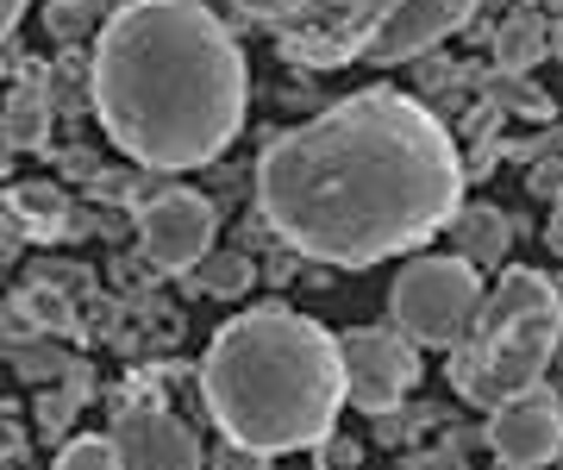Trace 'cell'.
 Returning <instances> with one entry per match:
<instances>
[{
  "mask_svg": "<svg viewBox=\"0 0 563 470\" xmlns=\"http://www.w3.org/2000/svg\"><path fill=\"white\" fill-rule=\"evenodd\" d=\"M151 195V170H95L88 176V201H120V207H139Z\"/></svg>",
  "mask_w": 563,
  "mask_h": 470,
  "instance_id": "obj_19",
  "label": "cell"
},
{
  "mask_svg": "<svg viewBox=\"0 0 563 470\" xmlns=\"http://www.w3.org/2000/svg\"><path fill=\"white\" fill-rule=\"evenodd\" d=\"M483 302V276L463 258H413L388 288V320L407 346H457Z\"/></svg>",
  "mask_w": 563,
  "mask_h": 470,
  "instance_id": "obj_6",
  "label": "cell"
},
{
  "mask_svg": "<svg viewBox=\"0 0 563 470\" xmlns=\"http://www.w3.org/2000/svg\"><path fill=\"white\" fill-rule=\"evenodd\" d=\"M20 251H25V239H20V232H7V226H0V270H7V264H20Z\"/></svg>",
  "mask_w": 563,
  "mask_h": 470,
  "instance_id": "obj_29",
  "label": "cell"
},
{
  "mask_svg": "<svg viewBox=\"0 0 563 470\" xmlns=\"http://www.w3.org/2000/svg\"><path fill=\"white\" fill-rule=\"evenodd\" d=\"M470 446H476V433H444L432 451H420L407 470H470Z\"/></svg>",
  "mask_w": 563,
  "mask_h": 470,
  "instance_id": "obj_22",
  "label": "cell"
},
{
  "mask_svg": "<svg viewBox=\"0 0 563 470\" xmlns=\"http://www.w3.org/2000/svg\"><path fill=\"white\" fill-rule=\"evenodd\" d=\"M483 446L501 458V470H544L563 446V414H558V389H520L488 408V433Z\"/></svg>",
  "mask_w": 563,
  "mask_h": 470,
  "instance_id": "obj_9",
  "label": "cell"
},
{
  "mask_svg": "<svg viewBox=\"0 0 563 470\" xmlns=\"http://www.w3.org/2000/svg\"><path fill=\"white\" fill-rule=\"evenodd\" d=\"M25 458V433H20V420L0 408V464H20Z\"/></svg>",
  "mask_w": 563,
  "mask_h": 470,
  "instance_id": "obj_26",
  "label": "cell"
},
{
  "mask_svg": "<svg viewBox=\"0 0 563 470\" xmlns=\"http://www.w3.org/2000/svg\"><path fill=\"white\" fill-rule=\"evenodd\" d=\"M257 283V264H251V251H201V264H195V288H207L213 302H239L244 288Z\"/></svg>",
  "mask_w": 563,
  "mask_h": 470,
  "instance_id": "obj_17",
  "label": "cell"
},
{
  "mask_svg": "<svg viewBox=\"0 0 563 470\" xmlns=\"http://www.w3.org/2000/svg\"><path fill=\"white\" fill-rule=\"evenodd\" d=\"M7 364L20 370L25 383H51V376L69 364V351H57V339H51V332H25V339H13V346H7Z\"/></svg>",
  "mask_w": 563,
  "mask_h": 470,
  "instance_id": "obj_18",
  "label": "cell"
},
{
  "mask_svg": "<svg viewBox=\"0 0 563 470\" xmlns=\"http://www.w3.org/2000/svg\"><path fill=\"white\" fill-rule=\"evenodd\" d=\"M139 245H144V264L157 276H188L201 264V251L213 245V226H220V207L195 195V188H151L139 207Z\"/></svg>",
  "mask_w": 563,
  "mask_h": 470,
  "instance_id": "obj_7",
  "label": "cell"
},
{
  "mask_svg": "<svg viewBox=\"0 0 563 470\" xmlns=\"http://www.w3.org/2000/svg\"><path fill=\"white\" fill-rule=\"evenodd\" d=\"M558 188H563L558 151H544V157H532V195H539V201H558Z\"/></svg>",
  "mask_w": 563,
  "mask_h": 470,
  "instance_id": "obj_25",
  "label": "cell"
},
{
  "mask_svg": "<svg viewBox=\"0 0 563 470\" xmlns=\"http://www.w3.org/2000/svg\"><path fill=\"white\" fill-rule=\"evenodd\" d=\"M113 451L125 470H201V439L188 420L163 408V402H125L113 408Z\"/></svg>",
  "mask_w": 563,
  "mask_h": 470,
  "instance_id": "obj_10",
  "label": "cell"
},
{
  "mask_svg": "<svg viewBox=\"0 0 563 470\" xmlns=\"http://www.w3.org/2000/svg\"><path fill=\"white\" fill-rule=\"evenodd\" d=\"M44 157H57V176H69V183H88L101 170V151H88V144H63V151H44Z\"/></svg>",
  "mask_w": 563,
  "mask_h": 470,
  "instance_id": "obj_24",
  "label": "cell"
},
{
  "mask_svg": "<svg viewBox=\"0 0 563 470\" xmlns=\"http://www.w3.org/2000/svg\"><path fill=\"white\" fill-rule=\"evenodd\" d=\"M320 446H325V470H357V458H363L357 439H332V433H325Z\"/></svg>",
  "mask_w": 563,
  "mask_h": 470,
  "instance_id": "obj_27",
  "label": "cell"
},
{
  "mask_svg": "<svg viewBox=\"0 0 563 470\" xmlns=\"http://www.w3.org/2000/svg\"><path fill=\"white\" fill-rule=\"evenodd\" d=\"M476 83H483V101L495 113H520V120H539V125H551V113H558V101L532 76H520V69H488Z\"/></svg>",
  "mask_w": 563,
  "mask_h": 470,
  "instance_id": "obj_16",
  "label": "cell"
},
{
  "mask_svg": "<svg viewBox=\"0 0 563 470\" xmlns=\"http://www.w3.org/2000/svg\"><path fill=\"white\" fill-rule=\"evenodd\" d=\"M544 245L563 251V214H551V220H544Z\"/></svg>",
  "mask_w": 563,
  "mask_h": 470,
  "instance_id": "obj_31",
  "label": "cell"
},
{
  "mask_svg": "<svg viewBox=\"0 0 563 470\" xmlns=\"http://www.w3.org/2000/svg\"><path fill=\"white\" fill-rule=\"evenodd\" d=\"M201 464L207 470H269V458H263V451H251V446H239V439H220Z\"/></svg>",
  "mask_w": 563,
  "mask_h": 470,
  "instance_id": "obj_23",
  "label": "cell"
},
{
  "mask_svg": "<svg viewBox=\"0 0 563 470\" xmlns=\"http://www.w3.org/2000/svg\"><path fill=\"white\" fill-rule=\"evenodd\" d=\"M339 370H344V402H357L363 414H388L420 383V351L395 327H351L339 332Z\"/></svg>",
  "mask_w": 563,
  "mask_h": 470,
  "instance_id": "obj_8",
  "label": "cell"
},
{
  "mask_svg": "<svg viewBox=\"0 0 563 470\" xmlns=\"http://www.w3.org/2000/svg\"><path fill=\"white\" fill-rule=\"evenodd\" d=\"M13 170V144H7V132H0V176Z\"/></svg>",
  "mask_w": 563,
  "mask_h": 470,
  "instance_id": "obj_32",
  "label": "cell"
},
{
  "mask_svg": "<svg viewBox=\"0 0 563 470\" xmlns=\"http://www.w3.org/2000/svg\"><path fill=\"white\" fill-rule=\"evenodd\" d=\"M495 69H532V63H544L551 57V20H544L539 7H520V13H507L495 32Z\"/></svg>",
  "mask_w": 563,
  "mask_h": 470,
  "instance_id": "obj_14",
  "label": "cell"
},
{
  "mask_svg": "<svg viewBox=\"0 0 563 470\" xmlns=\"http://www.w3.org/2000/svg\"><path fill=\"white\" fill-rule=\"evenodd\" d=\"M244 51L201 0H120L88 57V101L139 170H207L244 132Z\"/></svg>",
  "mask_w": 563,
  "mask_h": 470,
  "instance_id": "obj_2",
  "label": "cell"
},
{
  "mask_svg": "<svg viewBox=\"0 0 563 470\" xmlns=\"http://www.w3.org/2000/svg\"><path fill=\"white\" fill-rule=\"evenodd\" d=\"M25 0H0V39H13V25H20Z\"/></svg>",
  "mask_w": 563,
  "mask_h": 470,
  "instance_id": "obj_30",
  "label": "cell"
},
{
  "mask_svg": "<svg viewBox=\"0 0 563 470\" xmlns=\"http://www.w3.org/2000/svg\"><path fill=\"white\" fill-rule=\"evenodd\" d=\"M51 470H125V464H120V451H113L107 433H81V439H69V446L57 451Z\"/></svg>",
  "mask_w": 563,
  "mask_h": 470,
  "instance_id": "obj_20",
  "label": "cell"
},
{
  "mask_svg": "<svg viewBox=\"0 0 563 470\" xmlns=\"http://www.w3.org/2000/svg\"><path fill=\"white\" fill-rule=\"evenodd\" d=\"M444 226H451V239H457V251H463V264H470V270L507 264V245H514V220H507L501 207H488V201L457 207V214H451Z\"/></svg>",
  "mask_w": 563,
  "mask_h": 470,
  "instance_id": "obj_12",
  "label": "cell"
},
{
  "mask_svg": "<svg viewBox=\"0 0 563 470\" xmlns=\"http://www.w3.org/2000/svg\"><path fill=\"white\" fill-rule=\"evenodd\" d=\"M20 76L25 83L7 95V107H0V132H7L13 151H44V144H51V95H44V69L38 63H25Z\"/></svg>",
  "mask_w": 563,
  "mask_h": 470,
  "instance_id": "obj_13",
  "label": "cell"
},
{
  "mask_svg": "<svg viewBox=\"0 0 563 470\" xmlns=\"http://www.w3.org/2000/svg\"><path fill=\"white\" fill-rule=\"evenodd\" d=\"M558 358V283L544 270H501L495 295L476 302V320L451 346V389L476 408L544 383Z\"/></svg>",
  "mask_w": 563,
  "mask_h": 470,
  "instance_id": "obj_4",
  "label": "cell"
},
{
  "mask_svg": "<svg viewBox=\"0 0 563 470\" xmlns=\"http://www.w3.org/2000/svg\"><path fill=\"white\" fill-rule=\"evenodd\" d=\"M463 25H476V0H395L376 20V32L363 39L357 57L376 63V69H395L407 57H426L432 44L463 32Z\"/></svg>",
  "mask_w": 563,
  "mask_h": 470,
  "instance_id": "obj_11",
  "label": "cell"
},
{
  "mask_svg": "<svg viewBox=\"0 0 563 470\" xmlns=\"http://www.w3.org/2000/svg\"><path fill=\"white\" fill-rule=\"evenodd\" d=\"M0 226L20 232V239H51V232H63V188L20 183L13 195H0Z\"/></svg>",
  "mask_w": 563,
  "mask_h": 470,
  "instance_id": "obj_15",
  "label": "cell"
},
{
  "mask_svg": "<svg viewBox=\"0 0 563 470\" xmlns=\"http://www.w3.org/2000/svg\"><path fill=\"white\" fill-rule=\"evenodd\" d=\"M295 264H301V258L276 245V258H269V283H288V276H295Z\"/></svg>",
  "mask_w": 563,
  "mask_h": 470,
  "instance_id": "obj_28",
  "label": "cell"
},
{
  "mask_svg": "<svg viewBox=\"0 0 563 470\" xmlns=\"http://www.w3.org/2000/svg\"><path fill=\"white\" fill-rule=\"evenodd\" d=\"M463 164L420 95L357 88L257 157V220L282 251L325 270H369L420 251L457 214Z\"/></svg>",
  "mask_w": 563,
  "mask_h": 470,
  "instance_id": "obj_1",
  "label": "cell"
},
{
  "mask_svg": "<svg viewBox=\"0 0 563 470\" xmlns=\"http://www.w3.org/2000/svg\"><path fill=\"white\" fill-rule=\"evenodd\" d=\"M76 414H81V402H76L63 383L38 395V433H44V439H63V433L76 427Z\"/></svg>",
  "mask_w": 563,
  "mask_h": 470,
  "instance_id": "obj_21",
  "label": "cell"
},
{
  "mask_svg": "<svg viewBox=\"0 0 563 470\" xmlns=\"http://www.w3.org/2000/svg\"><path fill=\"white\" fill-rule=\"evenodd\" d=\"M232 20L257 25L301 69H344L395 0H225Z\"/></svg>",
  "mask_w": 563,
  "mask_h": 470,
  "instance_id": "obj_5",
  "label": "cell"
},
{
  "mask_svg": "<svg viewBox=\"0 0 563 470\" xmlns=\"http://www.w3.org/2000/svg\"><path fill=\"white\" fill-rule=\"evenodd\" d=\"M201 408L263 458L320 446L344 408L339 332L282 302L232 314L201 358Z\"/></svg>",
  "mask_w": 563,
  "mask_h": 470,
  "instance_id": "obj_3",
  "label": "cell"
}]
</instances>
